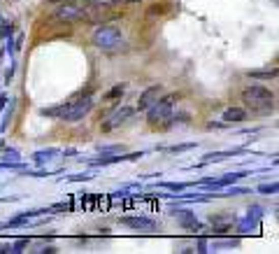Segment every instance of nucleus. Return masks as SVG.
I'll return each mask as SVG.
<instances>
[{
	"label": "nucleus",
	"instance_id": "20e7f679",
	"mask_svg": "<svg viewBox=\"0 0 279 254\" xmlns=\"http://www.w3.org/2000/svg\"><path fill=\"white\" fill-rule=\"evenodd\" d=\"M91 10L93 5H86V3H63V5L56 7L54 17L58 21H88L91 19Z\"/></svg>",
	"mask_w": 279,
	"mask_h": 254
},
{
	"label": "nucleus",
	"instance_id": "ddd939ff",
	"mask_svg": "<svg viewBox=\"0 0 279 254\" xmlns=\"http://www.w3.org/2000/svg\"><path fill=\"white\" fill-rule=\"evenodd\" d=\"M261 191H277V184H270V187H261Z\"/></svg>",
	"mask_w": 279,
	"mask_h": 254
},
{
	"label": "nucleus",
	"instance_id": "9b49d317",
	"mask_svg": "<svg viewBox=\"0 0 279 254\" xmlns=\"http://www.w3.org/2000/svg\"><path fill=\"white\" fill-rule=\"evenodd\" d=\"M133 3H142V0H107V5H133Z\"/></svg>",
	"mask_w": 279,
	"mask_h": 254
},
{
	"label": "nucleus",
	"instance_id": "39448f33",
	"mask_svg": "<svg viewBox=\"0 0 279 254\" xmlns=\"http://www.w3.org/2000/svg\"><path fill=\"white\" fill-rule=\"evenodd\" d=\"M93 110V98L91 96H86V98H79V100H70L66 107V112H63V122H79V119H84V117L88 115V112Z\"/></svg>",
	"mask_w": 279,
	"mask_h": 254
},
{
	"label": "nucleus",
	"instance_id": "f8f14e48",
	"mask_svg": "<svg viewBox=\"0 0 279 254\" xmlns=\"http://www.w3.org/2000/svg\"><path fill=\"white\" fill-rule=\"evenodd\" d=\"M249 77H274V70H270V72H249Z\"/></svg>",
	"mask_w": 279,
	"mask_h": 254
},
{
	"label": "nucleus",
	"instance_id": "7ed1b4c3",
	"mask_svg": "<svg viewBox=\"0 0 279 254\" xmlns=\"http://www.w3.org/2000/svg\"><path fill=\"white\" fill-rule=\"evenodd\" d=\"M177 96H163V98H159L156 103H153L151 107H147V122L149 126H161V124H165L168 119H172V105H175Z\"/></svg>",
	"mask_w": 279,
	"mask_h": 254
},
{
	"label": "nucleus",
	"instance_id": "1a4fd4ad",
	"mask_svg": "<svg viewBox=\"0 0 279 254\" xmlns=\"http://www.w3.org/2000/svg\"><path fill=\"white\" fill-rule=\"evenodd\" d=\"M121 221H123L126 227H133V229H153L156 227L151 219H144V217H123Z\"/></svg>",
	"mask_w": 279,
	"mask_h": 254
},
{
	"label": "nucleus",
	"instance_id": "9d476101",
	"mask_svg": "<svg viewBox=\"0 0 279 254\" xmlns=\"http://www.w3.org/2000/svg\"><path fill=\"white\" fill-rule=\"evenodd\" d=\"M123 89H126V87H123V84L114 87V89H112V91H110V94L105 96V100H112V98H114V96H121V94H123Z\"/></svg>",
	"mask_w": 279,
	"mask_h": 254
},
{
	"label": "nucleus",
	"instance_id": "0eeeda50",
	"mask_svg": "<svg viewBox=\"0 0 279 254\" xmlns=\"http://www.w3.org/2000/svg\"><path fill=\"white\" fill-rule=\"evenodd\" d=\"M161 94H163V87H161V84H153V87L144 89L142 94H140V100H137V110L144 112L147 107H151L153 103L161 98Z\"/></svg>",
	"mask_w": 279,
	"mask_h": 254
},
{
	"label": "nucleus",
	"instance_id": "f03ea898",
	"mask_svg": "<svg viewBox=\"0 0 279 254\" xmlns=\"http://www.w3.org/2000/svg\"><path fill=\"white\" fill-rule=\"evenodd\" d=\"M93 44L98 47V49H105V51H112V49H119L121 44L126 42L123 33H121V28L116 23H103L93 31Z\"/></svg>",
	"mask_w": 279,
	"mask_h": 254
},
{
	"label": "nucleus",
	"instance_id": "6e6552de",
	"mask_svg": "<svg viewBox=\"0 0 279 254\" xmlns=\"http://www.w3.org/2000/svg\"><path fill=\"white\" fill-rule=\"evenodd\" d=\"M221 119H224V124H240V122L249 119V112H246L244 107H228Z\"/></svg>",
	"mask_w": 279,
	"mask_h": 254
},
{
	"label": "nucleus",
	"instance_id": "423d86ee",
	"mask_svg": "<svg viewBox=\"0 0 279 254\" xmlns=\"http://www.w3.org/2000/svg\"><path fill=\"white\" fill-rule=\"evenodd\" d=\"M133 115H135V110H133V107H128V105L119 107V110H114V112H112L107 122H103V131H105V133L114 131V128H119L121 124H126Z\"/></svg>",
	"mask_w": 279,
	"mask_h": 254
},
{
	"label": "nucleus",
	"instance_id": "f257e3e1",
	"mask_svg": "<svg viewBox=\"0 0 279 254\" xmlns=\"http://www.w3.org/2000/svg\"><path fill=\"white\" fill-rule=\"evenodd\" d=\"M277 105L274 94L268 87H261V84H252V87L242 89V107L246 112H254V115H270Z\"/></svg>",
	"mask_w": 279,
	"mask_h": 254
}]
</instances>
